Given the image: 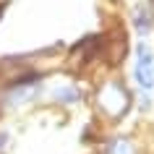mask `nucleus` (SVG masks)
<instances>
[{
    "instance_id": "1",
    "label": "nucleus",
    "mask_w": 154,
    "mask_h": 154,
    "mask_svg": "<svg viewBox=\"0 0 154 154\" xmlns=\"http://www.w3.org/2000/svg\"><path fill=\"white\" fill-rule=\"evenodd\" d=\"M99 105H102V110H105L107 115L120 118V115L128 110L131 97H128V91L123 89L118 81H110V84L102 86V91H99Z\"/></svg>"
},
{
    "instance_id": "2",
    "label": "nucleus",
    "mask_w": 154,
    "mask_h": 154,
    "mask_svg": "<svg viewBox=\"0 0 154 154\" xmlns=\"http://www.w3.org/2000/svg\"><path fill=\"white\" fill-rule=\"evenodd\" d=\"M136 79L144 89L154 86V55L146 45L136 47Z\"/></svg>"
},
{
    "instance_id": "5",
    "label": "nucleus",
    "mask_w": 154,
    "mask_h": 154,
    "mask_svg": "<svg viewBox=\"0 0 154 154\" xmlns=\"http://www.w3.org/2000/svg\"><path fill=\"white\" fill-rule=\"evenodd\" d=\"M0 11H3V5H0Z\"/></svg>"
},
{
    "instance_id": "4",
    "label": "nucleus",
    "mask_w": 154,
    "mask_h": 154,
    "mask_svg": "<svg viewBox=\"0 0 154 154\" xmlns=\"http://www.w3.org/2000/svg\"><path fill=\"white\" fill-rule=\"evenodd\" d=\"M133 149H131L128 141H115L112 146H110V154H131Z\"/></svg>"
},
{
    "instance_id": "3",
    "label": "nucleus",
    "mask_w": 154,
    "mask_h": 154,
    "mask_svg": "<svg viewBox=\"0 0 154 154\" xmlns=\"http://www.w3.org/2000/svg\"><path fill=\"white\" fill-rule=\"evenodd\" d=\"M136 26L138 32L146 34V29H149V16H146V8H136Z\"/></svg>"
}]
</instances>
